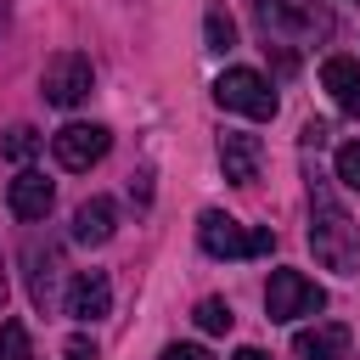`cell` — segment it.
Masks as SVG:
<instances>
[{"mask_svg": "<svg viewBox=\"0 0 360 360\" xmlns=\"http://www.w3.org/2000/svg\"><path fill=\"white\" fill-rule=\"evenodd\" d=\"M6 202H11V214L17 219H45L51 214V202H56V186L45 180V174H34V169H17V180H11V191H6Z\"/></svg>", "mask_w": 360, "mask_h": 360, "instance_id": "9c48e42d", "label": "cell"}, {"mask_svg": "<svg viewBox=\"0 0 360 360\" xmlns=\"http://www.w3.org/2000/svg\"><path fill=\"white\" fill-rule=\"evenodd\" d=\"M28 259H34V276H28V292H34V304L45 309V304H51V276H56V253H45V259H39V248H34Z\"/></svg>", "mask_w": 360, "mask_h": 360, "instance_id": "e0dca14e", "label": "cell"}, {"mask_svg": "<svg viewBox=\"0 0 360 360\" xmlns=\"http://www.w3.org/2000/svg\"><path fill=\"white\" fill-rule=\"evenodd\" d=\"M231 360H276V354H264V349H236Z\"/></svg>", "mask_w": 360, "mask_h": 360, "instance_id": "7402d4cb", "label": "cell"}, {"mask_svg": "<svg viewBox=\"0 0 360 360\" xmlns=\"http://www.w3.org/2000/svg\"><path fill=\"white\" fill-rule=\"evenodd\" d=\"M197 242H202V253H214V259H264L270 248H276V231H264V225H236L231 214H219V208H202L197 214Z\"/></svg>", "mask_w": 360, "mask_h": 360, "instance_id": "7a4b0ae2", "label": "cell"}, {"mask_svg": "<svg viewBox=\"0 0 360 360\" xmlns=\"http://www.w3.org/2000/svg\"><path fill=\"white\" fill-rule=\"evenodd\" d=\"M321 90H326L349 118H360V62H354V56H326V62H321Z\"/></svg>", "mask_w": 360, "mask_h": 360, "instance_id": "7c38bea8", "label": "cell"}, {"mask_svg": "<svg viewBox=\"0 0 360 360\" xmlns=\"http://www.w3.org/2000/svg\"><path fill=\"white\" fill-rule=\"evenodd\" d=\"M191 321H197L202 332H231V321H236V315H231V304H225V298H202V304L191 309Z\"/></svg>", "mask_w": 360, "mask_h": 360, "instance_id": "ac0fdd59", "label": "cell"}, {"mask_svg": "<svg viewBox=\"0 0 360 360\" xmlns=\"http://www.w3.org/2000/svg\"><path fill=\"white\" fill-rule=\"evenodd\" d=\"M264 309H270V321H304V315L326 309V292L304 270H276L270 287H264Z\"/></svg>", "mask_w": 360, "mask_h": 360, "instance_id": "5b68a950", "label": "cell"}, {"mask_svg": "<svg viewBox=\"0 0 360 360\" xmlns=\"http://www.w3.org/2000/svg\"><path fill=\"white\" fill-rule=\"evenodd\" d=\"M338 180H343L349 191H360V141H343V146H338Z\"/></svg>", "mask_w": 360, "mask_h": 360, "instance_id": "d6986e66", "label": "cell"}, {"mask_svg": "<svg viewBox=\"0 0 360 360\" xmlns=\"http://www.w3.org/2000/svg\"><path fill=\"white\" fill-rule=\"evenodd\" d=\"M62 309H68L73 321H101V315L112 309V281H107L101 270H79L73 287H68V298H62Z\"/></svg>", "mask_w": 360, "mask_h": 360, "instance_id": "ba28073f", "label": "cell"}, {"mask_svg": "<svg viewBox=\"0 0 360 360\" xmlns=\"http://www.w3.org/2000/svg\"><path fill=\"white\" fill-rule=\"evenodd\" d=\"M202 34H208V51H231L236 45V22H231V11L225 6H208V17H202Z\"/></svg>", "mask_w": 360, "mask_h": 360, "instance_id": "5bb4252c", "label": "cell"}, {"mask_svg": "<svg viewBox=\"0 0 360 360\" xmlns=\"http://www.w3.org/2000/svg\"><path fill=\"white\" fill-rule=\"evenodd\" d=\"M62 360H101V354H96V343H90L84 332H73V338L62 343Z\"/></svg>", "mask_w": 360, "mask_h": 360, "instance_id": "ffe728a7", "label": "cell"}, {"mask_svg": "<svg viewBox=\"0 0 360 360\" xmlns=\"http://www.w3.org/2000/svg\"><path fill=\"white\" fill-rule=\"evenodd\" d=\"M112 231H118V208H112V197H84V202L73 208V242L101 248V242H112Z\"/></svg>", "mask_w": 360, "mask_h": 360, "instance_id": "8fae6325", "label": "cell"}, {"mask_svg": "<svg viewBox=\"0 0 360 360\" xmlns=\"http://www.w3.org/2000/svg\"><path fill=\"white\" fill-rule=\"evenodd\" d=\"M214 101L231 107V112H242V118H276V90L253 68H225L214 79Z\"/></svg>", "mask_w": 360, "mask_h": 360, "instance_id": "3957f363", "label": "cell"}, {"mask_svg": "<svg viewBox=\"0 0 360 360\" xmlns=\"http://www.w3.org/2000/svg\"><path fill=\"white\" fill-rule=\"evenodd\" d=\"M0 152H6L11 163H28V158L39 152V129H28V124H11V129H6V141H0Z\"/></svg>", "mask_w": 360, "mask_h": 360, "instance_id": "9a60e30c", "label": "cell"}, {"mask_svg": "<svg viewBox=\"0 0 360 360\" xmlns=\"http://www.w3.org/2000/svg\"><path fill=\"white\" fill-rule=\"evenodd\" d=\"M107 146H112L107 124H62V129L51 135V152H56V163H62V169H73V174L96 169V163L107 158Z\"/></svg>", "mask_w": 360, "mask_h": 360, "instance_id": "52a82bcc", "label": "cell"}, {"mask_svg": "<svg viewBox=\"0 0 360 360\" xmlns=\"http://www.w3.org/2000/svg\"><path fill=\"white\" fill-rule=\"evenodd\" d=\"M158 360H214V354H208L202 343H169V349H163Z\"/></svg>", "mask_w": 360, "mask_h": 360, "instance_id": "44dd1931", "label": "cell"}, {"mask_svg": "<svg viewBox=\"0 0 360 360\" xmlns=\"http://www.w3.org/2000/svg\"><path fill=\"white\" fill-rule=\"evenodd\" d=\"M349 326H309L292 338V354L298 360H349Z\"/></svg>", "mask_w": 360, "mask_h": 360, "instance_id": "4fadbf2b", "label": "cell"}, {"mask_svg": "<svg viewBox=\"0 0 360 360\" xmlns=\"http://www.w3.org/2000/svg\"><path fill=\"white\" fill-rule=\"evenodd\" d=\"M309 248L338 276H354L360 270V225L349 219V208L332 197V186L321 174H309Z\"/></svg>", "mask_w": 360, "mask_h": 360, "instance_id": "6da1fadb", "label": "cell"}, {"mask_svg": "<svg viewBox=\"0 0 360 360\" xmlns=\"http://www.w3.org/2000/svg\"><path fill=\"white\" fill-rule=\"evenodd\" d=\"M0 360H34V343H28L22 321H0Z\"/></svg>", "mask_w": 360, "mask_h": 360, "instance_id": "2e32d148", "label": "cell"}, {"mask_svg": "<svg viewBox=\"0 0 360 360\" xmlns=\"http://www.w3.org/2000/svg\"><path fill=\"white\" fill-rule=\"evenodd\" d=\"M90 84H96V73H90V56L84 51H56L45 62V73H39V96L51 107H79L90 96Z\"/></svg>", "mask_w": 360, "mask_h": 360, "instance_id": "277c9868", "label": "cell"}, {"mask_svg": "<svg viewBox=\"0 0 360 360\" xmlns=\"http://www.w3.org/2000/svg\"><path fill=\"white\" fill-rule=\"evenodd\" d=\"M0 304H6V264H0Z\"/></svg>", "mask_w": 360, "mask_h": 360, "instance_id": "603a6c76", "label": "cell"}, {"mask_svg": "<svg viewBox=\"0 0 360 360\" xmlns=\"http://www.w3.org/2000/svg\"><path fill=\"white\" fill-rule=\"evenodd\" d=\"M259 141L253 135H242V129H225L219 135V169H225V180H236V186H253L259 180Z\"/></svg>", "mask_w": 360, "mask_h": 360, "instance_id": "30bf717a", "label": "cell"}, {"mask_svg": "<svg viewBox=\"0 0 360 360\" xmlns=\"http://www.w3.org/2000/svg\"><path fill=\"white\" fill-rule=\"evenodd\" d=\"M259 17H264V34H281V39H321V34H332V17L315 0H259Z\"/></svg>", "mask_w": 360, "mask_h": 360, "instance_id": "8992f818", "label": "cell"}]
</instances>
